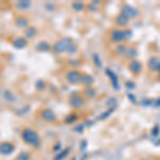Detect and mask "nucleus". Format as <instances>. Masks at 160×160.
Returning <instances> with one entry per match:
<instances>
[{"instance_id": "obj_1", "label": "nucleus", "mask_w": 160, "mask_h": 160, "mask_svg": "<svg viewBox=\"0 0 160 160\" xmlns=\"http://www.w3.org/2000/svg\"><path fill=\"white\" fill-rule=\"evenodd\" d=\"M52 50L56 53H62V52H68L69 55H73L76 52L77 46L74 42H72L69 38H60L59 41L53 44Z\"/></svg>"}, {"instance_id": "obj_17", "label": "nucleus", "mask_w": 160, "mask_h": 160, "mask_svg": "<svg viewBox=\"0 0 160 160\" xmlns=\"http://www.w3.org/2000/svg\"><path fill=\"white\" fill-rule=\"evenodd\" d=\"M15 160H30V155L27 152H22V153L17 155Z\"/></svg>"}, {"instance_id": "obj_16", "label": "nucleus", "mask_w": 160, "mask_h": 160, "mask_svg": "<svg viewBox=\"0 0 160 160\" xmlns=\"http://www.w3.org/2000/svg\"><path fill=\"white\" fill-rule=\"evenodd\" d=\"M3 97H4V99L9 102H13L15 100V96L13 95V93L11 91H9V90H6V91L3 92Z\"/></svg>"}, {"instance_id": "obj_18", "label": "nucleus", "mask_w": 160, "mask_h": 160, "mask_svg": "<svg viewBox=\"0 0 160 160\" xmlns=\"http://www.w3.org/2000/svg\"><path fill=\"white\" fill-rule=\"evenodd\" d=\"M72 8L75 10V11H81V10H83V3L82 2H79V1H77V2H74L73 4H72Z\"/></svg>"}, {"instance_id": "obj_19", "label": "nucleus", "mask_w": 160, "mask_h": 160, "mask_svg": "<svg viewBox=\"0 0 160 160\" xmlns=\"http://www.w3.org/2000/svg\"><path fill=\"white\" fill-rule=\"evenodd\" d=\"M159 65H160V61H158V59H156V58H154L153 61L151 60V62H149V68L153 69H156Z\"/></svg>"}, {"instance_id": "obj_2", "label": "nucleus", "mask_w": 160, "mask_h": 160, "mask_svg": "<svg viewBox=\"0 0 160 160\" xmlns=\"http://www.w3.org/2000/svg\"><path fill=\"white\" fill-rule=\"evenodd\" d=\"M22 139L25 143L29 144L31 146L34 148H38L41 144V139L38 133L32 128H25L22 131Z\"/></svg>"}, {"instance_id": "obj_14", "label": "nucleus", "mask_w": 160, "mask_h": 160, "mask_svg": "<svg viewBox=\"0 0 160 160\" xmlns=\"http://www.w3.org/2000/svg\"><path fill=\"white\" fill-rule=\"evenodd\" d=\"M128 22V16H126L124 13H122V14H120L117 17V24L120 25V26H125L127 25Z\"/></svg>"}, {"instance_id": "obj_22", "label": "nucleus", "mask_w": 160, "mask_h": 160, "mask_svg": "<svg viewBox=\"0 0 160 160\" xmlns=\"http://www.w3.org/2000/svg\"><path fill=\"white\" fill-rule=\"evenodd\" d=\"M65 154H68V151H64L63 153H61V154H60V156L56 157V160H60L61 158H63V157L65 156Z\"/></svg>"}, {"instance_id": "obj_21", "label": "nucleus", "mask_w": 160, "mask_h": 160, "mask_svg": "<svg viewBox=\"0 0 160 160\" xmlns=\"http://www.w3.org/2000/svg\"><path fill=\"white\" fill-rule=\"evenodd\" d=\"M35 87H37L38 90H44V88H45V83H44L43 80H38V81H37V83H35Z\"/></svg>"}, {"instance_id": "obj_11", "label": "nucleus", "mask_w": 160, "mask_h": 160, "mask_svg": "<svg viewBox=\"0 0 160 160\" xmlns=\"http://www.w3.org/2000/svg\"><path fill=\"white\" fill-rule=\"evenodd\" d=\"M141 68H142V66H141V63L139 61H137V60L130 61V63H129V69H130L131 72H132V73H135V74L140 73Z\"/></svg>"}, {"instance_id": "obj_9", "label": "nucleus", "mask_w": 160, "mask_h": 160, "mask_svg": "<svg viewBox=\"0 0 160 160\" xmlns=\"http://www.w3.org/2000/svg\"><path fill=\"white\" fill-rule=\"evenodd\" d=\"M15 25L18 28H22V29H26L27 27H29V20H28L27 17L25 16H18L15 18Z\"/></svg>"}, {"instance_id": "obj_3", "label": "nucleus", "mask_w": 160, "mask_h": 160, "mask_svg": "<svg viewBox=\"0 0 160 160\" xmlns=\"http://www.w3.org/2000/svg\"><path fill=\"white\" fill-rule=\"evenodd\" d=\"M14 144L11 143V142L9 141H3L0 143V154L1 155H4V156H7V155H10L12 154L13 152H14Z\"/></svg>"}, {"instance_id": "obj_5", "label": "nucleus", "mask_w": 160, "mask_h": 160, "mask_svg": "<svg viewBox=\"0 0 160 160\" xmlns=\"http://www.w3.org/2000/svg\"><path fill=\"white\" fill-rule=\"evenodd\" d=\"M41 118L46 122H53L56 120V114L52 110L46 108V109H43L41 111Z\"/></svg>"}, {"instance_id": "obj_12", "label": "nucleus", "mask_w": 160, "mask_h": 160, "mask_svg": "<svg viewBox=\"0 0 160 160\" xmlns=\"http://www.w3.org/2000/svg\"><path fill=\"white\" fill-rule=\"evenodd\" d=\"M30 7H31V1H29V0H20V1L16 3V8L20 10V11H25V10L29 9Z\"/></svg>"}, {"instance_id": "obj_7", "label": "nucleus", "mask_w": 160, "mask_h": 160, "mask_svg": "<svg viewBox=\"0 0 160 160\" xmlns=\"http://www.w3.org/2000/svg\"><path fill=\"white\" fill-rule=\"evenodd\" d=\"M38 34V29L34 26H29L27 27L24 31V38L27 40H31V38H34Z\"/></svg>"}, {"instance_id": "obj_13", "label": "nucleus", "mask_w": 160, "mask_h": 160, "mask_svg": "<svg viewBox=\"0 0 160 160\" xmlns=\"http://www.w3.org/2000/svg\"><path fill=\"white\" fill-rule=\"evenodd\" d=\"M37 50L38 51H41V52H44V51H48V50H50V45H49V43H47V42H45V41H43V42H40L37 45Z\"/></svg>"}, {"instance_id": "obj_6", "label": "nucleus", "mask_w": 160, "mask_h": 160, "mask_svg": "<svg viewBox=\"0 0 160 160\" xmlns=\"http://www.w3.org/2000/svg\"><path fill=\"white\" fill-rule=\"evenodd\" d=\"M28 41L24 37H17L12 41V46L16 49H22L27 46Z\"/></svg>"}, {"instance_id": "obj_15", "label": "nucleus", "mask_w": 160, "mask_h": 160, "mask_svg": "<svg viewBox=\"0 0 160 160\" xmlns=\"http://www.w3.org/2000/svg\"><path fill=\"white\" fill-rule=\"evenodd\" d=\"M80 81H81L83 84H86V86H90V84L93 83L94 79H93V77L89 76V75H83V76H81V79H80Z\"/></svg>"}, {"instance_id": "obj_8", "label": "nucleus", "mask_w": 160, "mask_h": 160, "mask_svg": "<svg viewBox=\"0 0 160 160\" xmlns=\"http://www.w3.org/2000/svg\"><path fill=\"white\" fill-rule=\"evenodd\" d=\"M69 104H71L72 107H74V108H81L82 106L84 105V99L82 98L81 96L75 95V96L71 97V99H69Z\"/></svg>"}, {"instance_id": "obj_10", "label": "nucleus", "mask_w": 160, "mask_h": 160, "mask_svg": "<svg viewBox=\"0 0 160 160\" xmlns=\"http://www.w3.org/2000/svg\"><path fill=\"white\" fill-rule=\"evenodd\" d=\"M126 31H122V30H114L111 33V38L114 41H121L126 38Z\"/></svg>"}, {"instance_id": "obj_4", "label": "nucleus", "mask_w": 160, "mask_h": 160, "mask_svg": "<svg viewBox=\"0 0 160 160\" xmlns=\"http://www.w3.org/2000/svg\"><path fill=\"white\" fill-rule=\"evenodd\" d=\"M80 79H81V75L76 69H72L66 75V80H68L69 83H73V84L77 83V82L80 81Z\"/></svg>"}, {"instance_id": "obj_20", "label": "nucleus", "mask_w": 160, "mask_h": 160, "mask_svg": "<svg viewBox=\"0 0 160 160\" xmlns=\"http://www.w3.org/2000/svg\"><path fill=\"white\" fill-rule=\"evenodd\" d=\"M95 94L94 90H92V88H89V89H87L86 91H84V96L86 97H93Z\"/></svg>"}]
</instances>
